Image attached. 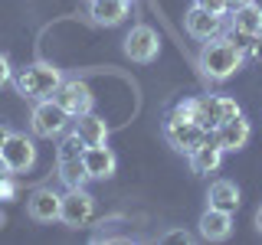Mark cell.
<instances>
[{"mask_svg":"<svg viewBox=\"0 0 262 245\" xmlns=\"http://www.w3.org/2000/svg\"><path fill=\"white\" fill-rule=\"evenodd\" d=\"M243 59H246L243 43H236L233 36H223V33H220V36L203 39L196 65H200V76L207 82H226L243 69Z\"/></svg>","mask_w":262,"mask_h":245,"instance_id":"cell-1","label":"cell"},{"mask_svg":"<svg viewBox=\"0 0 262 245\" xmlns=\"http://www.w3.org/2000/svg\"><path fill=\"white\" fill-rule=\"evenodd\" d=\"M62 79L66 76H62L59 65L36 59V62H30V65L13 72V88H16V95L30 98V102H43V98H53V92L59 88Z\"/></svg>","mask_w":262,"mask_h":245,"instance_id":"cell-2","label":"cell"},{"mask_svg":"<svg viewBox=\"0 0 262 245\" xmlns=\"http://www.w3.org/2000/svg\"><path fill=\"white\" fill-rule=\"evenodd\" d=\"M69 128H72V114L62 111L59 105L53 102V98H43V102L33 105L30 131H33L36 137H46V141H53V137H62Z\"/></svg>","mask_w":262,"mask_h":245,"instance_id":"cell-3","label":"cell"},{"mask_svg":"<svg viewBox=\"0 0 262 245\" xmlns=\"http://www.w3.org/2000/svg\"><path fill=\"white\" fill-rule=\"evenodd\" d=\"M239 111L243 108L236 105V98H229V95H200V98H193V121L207 131V134L216 131L226 118H233V114H239Z\"/></svg>","mask_w":262,"mask_h":245,"instance_id":"cell-4","label":"cell"},{"mask_svg":"<svg viewBox=\"0 0 262 245\" xmlns=\"http://www.w3.org/2000/svg\"><path fill=\"white\" fill-rule=\"evenodd\" d=\"M95 219V196L85 190V186H76V190H66L62 203H59V223L69 229H82Z\"/></svg>","mask_w":262,"mask_h":245,"instance_id":"cell-5","label":"cell"},{"mask_svg":"<svg viewBox=\"0 0 262 245\" xmlns=\"http://www.w3.org/2000/svg\"><path fill=\"white\" fill-rule=\"evenodd\" d=\"M121 53H125L131 62L147 65V62L158 59V53H161V39H158V33L147 27V23H135V27L128 30L125 43H121Z\"/></svg>","mask_w":262,"mask_h":245,"instance_id":"cell-6","label":"cell"},{"mask_svg":"<svg viewBox=\"0 0 262 245\" xmlns=\"http://www.w3.org/2000/svg\"><path fill=\"white\" fill-rule=\"evenodd\" d=\"M164 141L174 147V151H180V154H190L193 147H200L203 141H207V131L196 125V121H190V118L167 114V121H164Z\"/></svg>","mask_w":262,"mask_h":245,"instance_id":"cell-7","label":"cell"},{"mask_svg":"<svg viewBox=\"0 0 262 245\" xmlns=\"http://www.w3.org/2000/svg\"><path fill=\"white\" fill-rule=\"evenodd\" d=\"M53 102L59 105L62 111H69L72 118H79V114L95 108V95H92V88H89L82 79H62L59 88L53 92Z\"/></svg>","mask_w":262,"mask_h":245,"instance_id":"cell-8","label":"cell"},{"mask_svg":"<svg viewBox=\"0 0 262 245\" xmlns=\"http://www.w3.org/2000/svg\"><path fill=\"white\" fill-rule=\"evenodd\" d=\"M0 154H4L7 167H10L13 174H27L33 163H36V144H33V137L20 134V131H10V134H7V141L0 144Z\"/></svg>","mask_w":262,"mask_h":245,"instance_id":"cell-9","label":"cell"},{"mask_svg":"<svg viewBox=\"0 0 262 245\" xmlns=\"http://www.w3.org/2000/svg\"><path fill=\"white\" fill-rule=\"evenodd\" d=\"M210 134H213V141L223 147V154L226 151H243V147L249 144V137H252V125H249V118L239 111V114H233V118H226L223 125H220L216 131H210Z\"/></svg>","mask_w":262,"mask_h":245,"instance_id":"cell-10","label":"cell"},{"mask_svg":"<svg viewBox=\"0 0 262 245\" xmlns=\"http://www.w3.org/2000/svg\"><path fill=\"white\" fill-rule=\"evenodd\" d=\"M82 163H85L89 180H108L118 170V157L112 154L108 144H85L82 147Z\"/></svg>","mask_w":262,"mask_h":245,"instance_id":"cell-11","label":"cell"},{"mask_svg":"<svg viewBox=\"0 0 262 245\" xmlns=\"http://www.w3.org/2000/svg\"><path fill=\"white\" fill-rule=\"evenodd\" d=\"M59 203H62V193L39 186L27 196V216L33 223H59Z\"/></svg>","mask_w":262,"mask_h":245,"instance_id":"cell-12","label":"cell"},{"mask_svg":"<svg viewBox=\"0 0 262 245\" xmlns=\"http://www.w3.org/2000/svg\"><path fill=\"white\" fill-rule=\"evenodd\" d=\"M184 30H187V36H193V39H210V36H220L223 33V16H216V13H210V10H203V7H196L190 4V10L184 13Z\"/></svg>","mask_w":262,"mask_h":245,"instance_id":"cell-13","label":"cell"},{"mask_svg":"<svg viewBox=\"0 0 262 245\" xmlns=\"http://www.w3.org/2000/svg\"><path fill=\"white\" fill-rule=\"evenodd\" d=\"M131 16V0H89V20L95 27H121Z\"/></svg>","mask_w":262,"mask_h":245,"instance_id":"cell-14","label":"cell"},{"mask_svg":"<svg viewBox=\"0 0 262 245\" xmlns=\"http://www.w3.org/2000/svg\"><path fill=\"white\" fill-rule=\"evenodd\" d=\"M229 30L243 39H259L262 36V7L256 0H249V4L229 10Z\"/></svg>","mask_w":262,"mask_h":245,"instance_id":"cell-15","label":"cell"},{"mask_svg":"<svg viewBox=\"0 0 262 245\" xmlns=\"http://www.w3.org/2000/svg\"><path fill=\"white\" fill-rule=\"evenodd\" d=\"M196 226H200V239H207V242H226L229 235H233V212L207 206Z\"/></svg>","mask_w":262,"mask_h":245,"instance_id":"cell-16","label":"cell"},{"mask_svg":"<svg viewBox=\"0 0 262 245\" xmlns=\"http://www.w3.org/2000/svg\"><path fill=\"white\" fill-rule=\"evenodd\" d=\"M187 160H190V170L196 177H207V174H216L220 163H223V147L213 141V134H207V141L200 147H193L190 154H187Z\"/></svg>","mask_w":262,"mask_h":245,"instance_id":"cell-17","label":"cell"},{"mask_svg":"<svg viewBox=\"0 0 262 245\" xmlns=\"http://www.w3.org/2000/svg\"><path fill=\"white\" fill-rule=\"evenodd\" d=\"M207 206L236 212L239 209V186H236L233 180H213L210 190H207Z\"/></svg>","mask_w":262,"mask_h":245,"instance_id":"cell-18","label":"cell"},{"mask_svg":"<svg viewBox=\"0 0 262 245\" xmlns=\"http://www.w3.org/2000/svg\"><path fill=\"white\" fill-rule=\"evenodd\" d=\"M72 131L82 137V144H105L108 141V125H105V118H98L92 111L72 118Z\"/></svg>","mask_w":262,"mask_h":245,"instance_id":"cell-19","label":"cell"},{"mask_svg":"<svg viewBox=\"0 0 262 245\" xmlns=\"http://www.w3.org/2000/svg\"><path fill=\"white\" fill-rule=\"evenodd\" d=\"M56 170H59V180H62L66 190H76V186H85L89 183V174H85V163H82V157L56 160Z\"/></svg>","mask_w":262,"mask_h":245,"instance_id":"cell-20","label":"cell"},{"mask_svg":"<svg viewBox=\"0 0 262 245\" xmlns=\"http://www.w3.org/2000/svg\"><path fill=\"white\" fill-rule=\"evenodd\" d=\"M20 196V183H16V174L0 177V203H13Z\"/></svg>","mask_w":262,"mask_h":245,"instance_id":"cell-21","label":"cell"},{"mask_svg":"<svg viewBox=\"0 0 262 245\" xmlns=\"http://www.w3.org/2000/svg\"><path fill=\"white\" fill-rule=\"evenodd\" d=\"M10 82H13V65H10V59H7L4 53H0V88L10 85Z\"/></svg>","mask_w":262,"mask_h":245,"instance_id":"cell-22","label":"cell"},{"mask_svg":"<svg viewBox=\"0 0 262 245\" xmlns=\"http://www.w3.org/2000/svg\"><path fill=\"white\" fill-rule=\"evenodd\" d=\"M196 7H203V10H210V13H216V16H226V4L223 0H193Z\"/></svg>","mask_w":262,"mask_h":245,"instance_id":"cell-23","label":"cell"},{"mask_svg":"<svg viewBox=\"0 0 262 245\" xmlns=\"http://www.w3.org/2000/svg\"><path fill=\"white\" fill-rule=\"evenodd\" d=\"M164 242H193V235H190V232H184V229H174V232L164 235Z\"/></svg>","mask_w":262,"mask_h":245,"instance_id":"cell-24","label":"cell"},{"mask_svg":"<svg viewBox=\"0 0 262 245\" xmlns=\"http://www.w3.org/2000/svg\"><path fill=\"white\" fill-rule=\"evenodd\" d=\"M223 4H226V13H229V10H236V7H243V4H249V0H223Z\"/></svg>","mask_w":262,"mask_h":245,"instance_id":"cell-25","label":"cell"},{"mask_svg":"<svg viewBox=\"0 0 262 245\" xmlns=\"http://www.w3.org/2000/svg\"><path fill=\"white\" fill-rule=\"evenodd\" d=\"M7 174H13L10 167H7V160H4V154H0V177H7Z\"/></svg>","mask_w":262,"mask_h":245,"instance_id":"cell-26","label":"cell"},{"mask_svg":"<svg viewBox=\"0 0 262 245\" xmlns=\"http://www.w3.org/2000/svg\"><path fill=\"white\" fill-rule=\"evenodd\" d=\"M7 134H10V128H7V125H4V121H0V144H4V141H7Z\"/></svg>","mask_w":262,"mask_h":245,"instance_id":"cell-27","label":"cell"},{"mask_svg":"<svg viewBox=\"0 0 262 245\" xmlns=\"http://www.w3.org/2000/svg\"><path fill=\"white\" fill-rule=\"evenodd\" d=\"M256 229H259V232H262V206L256 209Z\"/></svg>","mask_w":262,"mask_h":245,"instance_id":"cell-28","label":"cell"},{"mask_svg":"<svg viewBox=\"0 0 262 245\" xmlns=\"http://www.w3.org/2000/svg\"><path fill=\"white\" fill-rule=\"evenodd\" d=\"M4 223H7V219H4V212H0V226H4Z\"/></svg>","mask_w":262,"mask_h":245,"instance_id":"cell-29","label":"cell"}]
</instances>
